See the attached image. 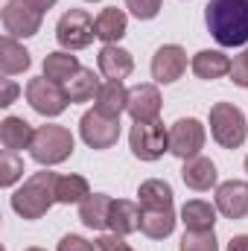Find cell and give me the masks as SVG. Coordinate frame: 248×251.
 <instances>
[{
    "mask_svg": "<svg viewBox=\"0 0 248 251\" xmlns=\"http://www.w3.org/2000/svg\"><path fill=\"white\" fill-rule=\"evenodd\" d=\"M204 24L219 47H243L248 44V0H210Z\"/></svg>",
    "mask_w": 248,
    "mask_h": 251,
    "instance_id": "1",
    "label": "cell"
},
{
    "mask_svg": "<svg viewBox=\"0 0 248 251\" xmlns=\"http://www.w3.org/2000/svg\"><path fill=\"white\" fill-rule=\"evenodd\" d=\"M56 173H35L12 193V210L24 219H41L59 199H56Z\"/></svg>",
    "mask_w": 248,
    "mask_h": 251,
    "instance_id": "2",
    "label": "cell"
},
{
    "mask_svg": "<svg viewBox=\"0 0 248 251\" xmlns=\"http://www.w3.org/2000/svg\"><path fill=\"white\" fill-rule=\"evenodd\" d=\"M73 146H76V140H73L70 128H64V126H41V128H35L29 155L41 167H56V164H62L73 155Z\"/></svg>",
    "mask_w": 248,
    "mask_h": 251,
    "instance_id": "3",
    "label": "cell"
},
{
    "mask_svg": "<svg viewBox=\"0 0 248 251\" xmlns=\"http://www.w3.org/2000/svg\"><path fill=\"white\" fill-rule=\"evenodd\" d=\"M210 134L222 149H237L248 137L246 114L234 102H216L210 108Z\"/></svg>",
    "mask_w": 248,
    "mask_h": 251,
    "instance_id": "4",
    "label": "cell"
},
{
    "mask_svg": "<svg viewBox=\"0 0 248 251\" xmlns=\"http://www.w3.org/2000/svg\"><path fill=\"white\" fill-rule=\"evenodd\" d=\"M128 146H131L134 158L158 161V158H164V152H170V128H164L161 120L134 123L131 134H128Z\"/></svg>",
    "mask_w": 248,
    "mask_h": 251,
    "instance_id": "5",
    "label": "cell"
},
{
    "mask_svg": "<svg viewBox=\"0 0 248 251\" xmlns=\"http://www.w3.org/2000/svg\"><path fill=\"white\" fill-rule=\"evenodd\" d=\"M94 38H97V26H94V18L85 9L64 12L59 18V24H56V41L64 50H85Z\"/></svg>",
    "mask_w": 248,
    "mask_h": 251,
    "instance_id": "6",
    "label": "cell"
},
{
    "mask_svg": "<svg viewBox=\"0 0 248 251\" xmlns=\"http://www.w3.org/2000/svg\"><path fill=\"white\" fill-rule=\"evenodd\" d=\"M26 102L41 114V117H59L64 108H67V94H64L62 85H56V82H50L47 76H41V79H32L29 85H26Z\"/></svg>",
    "mask_w": 248,
    "mask_h": 251,
    "instance_id": "7",
    "label": "cell"
},
{
    "mask_svg": "<svg viewBox=\"0 0 248 251\" xmlns=\"http://www.w3.org/2000/svg\"><path fill=\"white\" fill-rule=\"evenodd\" d=\"M79 134H82V140L91 149H111L120 140V120L105 117L97 108L94 111H85L82 120H79Z\"/></svg>",
    "mask_w": 248,
    "mask_h": 251,
    "instance_id": "8",
    "label": "cell"
},
{
    "mask_svg": "<svg viewBox=\"0 0 248 251\" xmlns=\"http://www.w3.org/2000/svg\"><path fill=\"white\" fill-rule=\"evenodd\" d=\"M204 146V126L196 117H181L170 128V152L181 161H190L201 152Z\"/></svg>",
    "mask_w": 248,
    "mask_h": 251,
    "instance_id": "9",
    "label": "cell"
},
{
    "mask_svg": "<svg viewBox=\"0 0 248 251\" xmlns=\"http://www.w3.org/2000/svg\"><path fill=\"white\" fill-rule=\"evenodd\" d=\"M3 29L12 38H32L41 29V12H35L24 0H9L3 6Z\"/></svg>",
    "mask_w": 248,
    "mask_h": 251,
    "instance_id": "10",
    "label": "cell"
},
{
    "mask_svg": "<svg viewBox=\"0 0 248 251\" xmlns=\"http://www.w3.org/2000/svg\"><path fill=\"white\" fill-rule=\"evenodd\" d=\"M187 70V53L178 44H164L152 56V79L158 85H173Z\"/></svg>",
    "mask_w": 248,
    "mask_h": 251,
    "instance_id": "11",
    "label": "cell"
},
{
    "mask_svg": "<svg viewBox=\"0 0 248 251\" xmlns=\"http://www.w3.org/2000/svg\"><path fill=\"white\" fill-rule=\"evenodd\" d=\"M134 123H149L161 117V91L155 85H134L128 88V108Z\"/></svg>",
    "mask_w": 248,
    "mask_h": 251,
    "instance_id": "12",
    "label": "cell"
},
{
    "mask_svg": "<svg viewBox=\"0 0 248 251\" xmlns=\"http://www.w3.org/2000/svg\"><path fill=\"white\" fill-rule=\"evenodd\" d=\"M216 210L225 219H246L248 216V184L246 181H222L216 187Z\"/></svg>",
    "mask_w": 248,
    "mask_h": 251,
    "instance_id": "13",
    "label": "cell"
},
{
    "mask_svg": "<svg viewBox=\"0 0 248 251\" xmlns=\"http://www.w3.org/2000/svg\"><path fill=\"white\" fill-rule=\"evenodd\" d=\"M111 204L114 199L105 196V193H91L82 204H79V219L85 228L91 231H105L108 228V219H111Z\"/></svg>",
    "mask_w": 248,
    "mask_h": 251,
    "instance_id": "14",
    "label": "cell"
},
{
    "mask_svg": "<svg viewBox=\"0 0 248 251\" xmlns=\"http://www.w3.org/2000/svg\"><path fill=\"white\" fill-rule=\"evenodd\" d=\"M94 102H97L94 108H97L99 114L120 120V114L128 108V91H125L123 82H117V79H105V82L99 85V94H97Z\"/></svg>",
    "mask_w": 248,
    "mask_h": 251,
    "instance_id": "15",
    "label": "cell"
},
{
    "mask_svg": "<svg viewBox=\"0 0 248 251\" xmlns=\"http://www.w3.org/2000/svg\"><path fill=\"white\" fill-rule=\"evenodd\" d=\"M97 64H99V73L105 79H117V82H123L125 76L134 70L131 53L123 50V47H117V44H105L99 50V56H97Z\"/></svg>",
    "mask_w": 248,
    "mask_h": 251,
    "instance_id": "16",
    "label": "cell"
},
{
    "mask_svg": "<svg viewBox=\"0 0 248 251\" xmlns=\"http://www.w3.org/2000/svg\"><path fill=\"white\" fill-rule=\"evenodd\" d=\"M140 231L149 240H167L175 231V210L173 207H140Z\"/></svg>",
    "mask_w": 248,
    "mask_h": 251,
    "instance_id": "17",
    "label": "cell"
},
{
    "mask_svg": "<svg viewBox=\"0 0 248 251\" xmlns=\"http://www.w3.org/2000/svg\"><path fill=\"white\" fill-rule=\"evenodd\" d=\"M181 178H184V184H187L190 190H198V193H204V190H210L213 184H216L219 173H216V164H213L210 158H201V155H196V158L184 161Z\"/></svg>",
    "mask_w": 248,
    "mask_h": 251,
    "instance_id": "18",
    "label": "cell"
},
{
    "mask_svg": "<svg viewBox=\"0 0 248 251\" xmlns=\"http://www.w3.org/2000/svg\"><path fill=\"white\" fill-rule=\"evenodd\" d=\"M193 73L204 82L222 79L225 73H231V59L222 50H201L193 56Z\"/></svg>",
    "mask_w": 248,
    "mask_h": 251,
    "instance_id": "19",
    "label": "cell"
},
{
    "mask_svg": "<svg viewBox=\"0 0 248 251\" xmlns=\"http://www.w3.org/2000/svg\"><path fill=\"white\" fill-rule=\"evenodd\" d=\"M32 137H35V128L26 123L24 117H6L0 123V140H3V149H9V152L29 149Z\"/></svg>",
    "mask_w": 248,
    "mask_h": 251,
    "instance_id": "20",
    "label": "cell"
},
{
    "mask_svg": "<svg viewBox=\"0 0 248 251\" xmlns=\"http://www.w3.org/2000/svg\"><path fill=\"white\" fill-rule=\"evenodd\" d=\"M79 70H82V64H79L76 56H70V50L47 53V59H44V76L56 85H67Z\"/></svg>",
    "mask_w": 248,
    "mask_h": 251,
    "instance_id": "21",
    "label": "cell"
},
{
    "mask_svg": "<svg viewBox=\"0 0 248 251\" xmlns=\"http://www.w3.org/2000/svg\"><path fill=\"white\" fill-rule=\"evenodd\" d=\"M94 26H97V38H99V41H105V44H117V41L125 35L128 21H125V12H123V9L108 6V9H102V12L97 15Z\"/></svg>",
    "mask_w": 248,
    "mask_h": 251,
    "instance_id": "22",
    "label": "cell"
},
{
    "mask_svg": "<svg viewBox=\"0 0 248 251\" xmlns=\"http://www.w3.org/2000/svg\"><path fill=\"white\" fill-rule=\"evenodd\" d=\"M108 228L120 237H128L134 231H140V207L128 199H117L111 204V219H108Z\"/></svg>",
    "mask_w": 248,
    "mask_h": 251,
    "instance_id": "23",
    "label": "cell"
},
{
    "mask_svg": "<svg viewBox=\"0 0 248 251\" xmlns=\"http://www.w3.org/2000/svg\"><path fill=\"white\" fill-rule=\"evenodd\" d=\"M181 222H184L187 231H213V225H216V207L210 201H201V199L184 201Z\"/></svg>",
    "mask_w": 248,
    "mask_h": 251,
    "instance_id": "24",
    "label": "cell"
},
{
    "mask_svg": "<svg viewBox=\"0 0 248 251\" xmlns=\"http://www.w3.org/2000/svg\"><path fill=\"white\" fill-rule=\"evenodd\" d=\"M29 64H32V59H29L24 44H18L12 35H6L0 41V70H3V76L24 73V70H29Z\"/></svg>",
    "mask_w": 248,
    "mask_h": 251,
    "instance_id": "25",
    "label": "cell"
},
{
    "mask_svg": "<svg viewBox=\"0 0 248 251\" xmlns=\"http://www.w3.org/2000/svg\"><path fill=\"white\" fill-rule=\"evenodd\" d=\"M99 85H102V82L97 79V73H94L91 67H82V70L64 85V94H67L70 102H88V100H97Z\"/></svg>",
    "mask_w": 248,
    "mask_h": 251,
    "instance_id": "26",
    "label": "cell"
},
{
    "mask_svg": "<svg viewBox=\"0 0 248 251\" xmlns=\"http://www.w3.org/2000/svg\"><path fill=\"white\" fill-rule=\"evenodd\" d=\"M140 207H173V187L161 178H149L137 187Z\"/></svg>",
    "mask_w": 248,
    "mask_h": 251,
    "instance_id": "27",
    "label": "cell"
},
{
    "mask_svg": "<svg viewBox=\"0 0 248 251\" xmlns=\"http://www.w3.org/2000/svg\"><path fill=\"white\" fill-rule=\"evenodd\" d=\"M88 196H91V187L82 176H59V181H56L59 204H82Z\"/></svg>",
    "mask_w": 248,
    "mask_h": 251,
    "instance_id": "28",
    "label": "cell"
},
{
    "mask_svg": "<svg viewBox=\"0 0 248 251\" xmlns=\"http://www.w3.org/2000/svg\"><path fill=\"white\" fill-rule=\"evenodd\" d=\"M181 251H219V243L213 231H184Z\"/></svg>",
    "mask_w": 248,
    "mask_h": 251,
    "instance_id": "29",
    "label": "cell"
},
{
    "mask_svg": "<svg viewBox=\"0 0 248 251\" xmlns=\"http://www.w3.org/2000/svg\"><path fill=\"white\" fill-rule=\"evenodd\" d=\"M21 176H24V161L18 158V152L3 149V161H0V184H3V187H12Z\"/></svg>",
    "mask_w": 248,
    "mask_h": 251,
    "instance_id": "30",
    "label": "cell"
},
{
    "mask_svg": "<svg viewBox=\"0 0 248 251\" xmlns=\"http://www.w3.org/2000/svg\"><path fill=\"white\" fill-rule=\"evenodd\" d=\"M164 0H125V9L137 18V21H152L161 12Z\"/></svg>",
    "mask_w": 248,
    "mask_h": 251,
    "instance_id": "31",
    "label": "cell"
},
{
    "mask_svg": "<svg viewBox=\"0 0 248 251\" xmlns=\"http://www.w3.org/2000/svg\"><path fill=\"white\" fill-rule=\"evenodd\" d=\"M231 82L234 85H240V88H248V47L231 62Z\"/></svg>",
    "mask_w": 248,
    "mask_h": 251,
    "instance_id": "32",
    "label": "cell"
},
{
    "mask_svg": "<svg viewBox=\"0 0 248 251\" xmlns=\"http://www.w3.org/2000/svg\"><path fill=\"white\" fill-rule=\"evenodd\" d=\"M97 251H134L120 234H105L97 240Z\"/></svg>",
    "mask_w": 248,
    "mask_h": 251,
    "instance_id": "33",
    "label": "cell"
},
{
    "mask_svg": "<svg viewBox=\"0 0 248 251\" xmlns=\"http://www.w3.org/2000/svg\"><path fill=\"white\" fill-rule=\"evenodd\" d=\"M59 251H97V246H91L79 234H67V237H62V243H59Z\"/></svg>",
    "mask_w": 248,
    "mask_h": 251,
    "instance_id": "34",
    "label": "cell"
},
{
    "mask_svg": "<svg viewBox=\"0 0 248 251\" xmlns=\"http://www.w3.org/2000/svg\"><path fill=\"white\" fill-rule=\"evenodd\" d=\"M15 97H18V85H15L12 79H3V97H0V105L9 108V105L15 102Z\"/></svg>",
    "mask_w": 248,
    "mask_h": 251,
    "instance_id": "35",
    "label": "cell"
},
{
    "mask_svg": "<svg viewBox=\"0 0 248 251\" xmlns=\"http://www.w3.org/2000/svg\"><path fill=\"white\" fill-rule=\"evenodd\" d=\"M24 3H26V6H32L35 12H41V15H44V12H47V9H53L59 0H24Z\"/></svg>",
    "mask_w": 248,
    "mask_h": 251,
    "instance_id": "36",
    "label": "cell"
},
{
    "mask_svg": "<svg viewBox=\"0 0 248 251\" xmlns=\"http://www.w3.org/2000/svg\"><path fill=\"white\" fill-rule=\"evenodd\" d=\"M228 251H248V234H240L228 243Z\"/></svg>",
    "mask_w": 248,
    "mask_h": 251,
    "instance_id": "37",
    "label": "cell"
},
{
    "mask_svg": "<svg viewBox=\"0 0 248 251\" xmlns=\"http://www.w3.org/2000/svg\"><path fill=\"white\" fill-rule=\"evenodd\" d=\"M24 251H44V249H24Z\"/></svg>",
    "mask_w": 248,
    "mask_h": 251,
    "instance_id": "38",
    "label": "cell"
},
{
    "mask_svg": "<svg viewBox=\"0 0 248 251\" xmlns=\"http://www.w3.org/2000/svg\"><path fill=\"white\" fill-rule=\"evenodd\" d=\"M246 173H248V158H246Z\"/></svg>",
    "mask_w": 248,
    "mask_h": 251,
    "instance_id": "39",
    "label": "cell"
},
{
    "mask_svg": "<svg viewBox=\"0 0 248 251\" xmlns=\"http://www.w3.org/2000/svg\"><path fill=\"white\" fill-rule=\"evenodd\" d=\"M88 3H97V0H88Z\"/></svg>",
    "mask_w": 248,
    "mask_h": 251,
    "instance_id": "40",
    "label": "cell"
}]
</instances>
